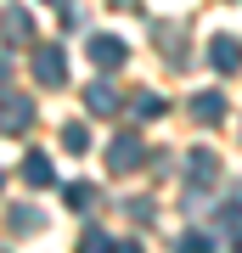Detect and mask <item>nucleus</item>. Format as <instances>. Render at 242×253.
<instances>
[{"instance_id": "nucleus-5", "label": "nucleus", "mask_w": 242, "mask_h": 253, "mask_svg": "<svg viewBox=\"0 0 242 253\" xmlns=\"http://www.w3.org/2000/svg\"><path fill=\"white\" fill-rule=\"evenodd\" d=\"M141 158H146V152H141V141H135L130 129H124V135H118V141L107 146V169H113V174H130V169H141Z\"/></svg>"}, {"instance_id": "nucleus-13", "label": "nucleus", "mask_w": 242, "mask_h": 253, "mask_svg": "<svg viewBox=\"0 0 242 253\" xmlns=\"http://www.w3.org/2000/svg\"><path fill=\"white\" fill-rule=\"evenodd\" d=\"M158 45L169 51V62H180V51H186V40H180V28H175V23H158Z\"/></svg>"}, {"instance_id": "nucleus-1", "label": "nucleus", "mask_w": 242, "mask_h": 253, "mask_svg": "<svg viewBox=\"0 0 242 253\" xmlns=\"http://www.w3.org/2000/svg\"><path fill=\"white\" fill-rule=\"evenodd\" d=\"M34 79L45 84V90H62L68 84V56L56 45H34Z\"/></svg>"}, {"instance_id": "nucleus-8", "label": "nucleus", "mask_w": 242, "mask_h": 253, "mask_svg": "<svg viewBox=\"0 0 242 253\" xmlns=\"http://www.w3.org/2000/svg\"><path fill=\"white\" fill-rule=\"evenodd\" d=\"M124 56H130V45H124L118 34H96V40H90V62H107V68H118Z\"/></svg>"}, {"instance_id": "nucleus-12", "label": "nucleus", "mask_w": 242, "mask_h": 253, "mask_svg": "<svg viewBox=\"0 0 242 253\" xmlns=\"http://www.w3.org/2000/svg\"><path fill=\"white\" fill-rule=\"evenodd\" d=\"M40 225H45V214H40V208H11V231H17V236L40 231Z\"/></svg>"}, {"instance_id": "nucleus-2", "label": "nucleus", "mask_w": 242, "mask_h": 253, "mask_svg": "<svg viewBox=\"0 0 242 253\" xmlns=\"http://www.w3.org/2000/svg\"><path fill=\"white\" fill-rule=\"evenodd\" d=\"M220 180V158L208 152V146H197V152L186 158V191H208Z\"/></svg>"}, {"instance_id": "nucleus-10", "label": "nucleus", "mask_w": 242, "mask_h": 253, "mask_svg": "<svg viewBox=\"0 0 242 253\" xmlns=\"http://www.w3.org/2000/svg\"><path fill=\"white\" fill-rule=\"evenodd\" d=\"M85 107L96 113V118H101V113H113V107H118V90H113L107 79H96V84H90V90H85Z\"/></svg>"}, {"instance_id": "nucleus-20", "label": "nucleus", "mask_w": 242, "mask_h": 253, "mask_svg": "<svg viewBox=\"0 0 242 253\" xmlns=\"http://www.w3.org/2000/svg\"><path fill=\"white\" fill-rule=\"evenodd\" d=\"M51 6H68V0H51Z\"/></svg>"}, {"instance_id": "nucleus-19", "label": "nucleus", "mask_w": 242, "mask_h": 253, "mask_svg": "<svg viewBox=\"0 0 242 253\" xmlns=\"http://www.w3.org/2000/svg\"><path fill=\"white\" fill-rule=\"evenodd\" d=\"M113 6H130V0H113Z\"/></svg>"}, {"instance_id": "nucleus-7", "label": "nucleus", "mask_w": 242, "mask_h": 253, "mask_svg": "<svg viewBox=\"0 0 242 253\" xmlns=\"http://www.w3.org/2000/svg\"><path fill=\"white\" fill-rule=\"evenodd\" d=\"M214 242L220 248H242V203H225L214 214Z\"/></svg>"}, {"instance_id": "nucleus-3", "label": "nucleus", "mask_w": 242, "mask_h": 253, "mask_svg": "<svg viewBox=\"0 0 242 253\" xmlns=\"http://www.w3.org/2000/svg\"><path fill=\"white\" fill-rule=\"evenodd\" d=\"M0 129H6V135H28V129H34V101L28 96H6L0 101Z\"/></svg>"}, {"instance_id": "nucleus-14", "label": "nucleus", "mask_w": 242, "mask_h": 253, "mask_svg": "<svg viewBox=\"0 0 242 253\" xmlns=\"http://www.w3.org/2000/svg\"><path fill=\"white\" fill-rule=\"evenodd\" d=\"M135 118H163V96L158 90H141V96H135Z\"/></svg>"}, {"instance_id": "nucleus-9", "label": "nucleus", "mask_w": 242, "mask_h": 253, "mask_svg": "<svg viewBox=\"0 0 242 253\" xmlns=\"http://www.w3.org/2000/svg\"><path fill=\"white\" fill-rule=\"evenodd\" d=\"M192 118L214 129L220 118H225V96H220V90H203V96H192Z\"/></svg>"}, {"instance_id": "nucleus-15", "label": "nucleus", "mask_w": 242, "mask_h": 253, "mask_svg": "<svg viewBox=\"0 0 242 253\" xmlns=\"http://www.w3.org/2000/svg\"><path fill=\"white\" fill-rule=\"evenodd\" d=\"M90 203H96V186H90V180H73V186H68V208H79V214H85Z\"/></svg>"}, {"instance_id": "nucleus-6", "label": "nucleus", "mask_w": 242, "mask_h": 253, "mask_svg": "<svg viewBox=\"0 0 242 253\" xmlns=\"http://www.w3.org/2000/svg\"><path fill=\"white\" fill-rule=\"evenodd\" d=\"M208 62H214V73H237L242 68V40L237 34H214L208 40Z\"/></svg>"}, {"instance_id": "nucleus-16", "label": "nucleus", "mask_w": 242, "mask_h": 253, "mask_svg": "<svg viewBox=\"0 0 242 253\" xmlns=\"http://www.w3.org/2000/svg\"><path fill=\"white\" fill-rule=\"evenodd\" d=\"M124 214L135 219V225H152V197H130V203H124Z\"/></svg>"}, {"instance_id": "nucleus-11", "label": "nucleus", "mask_w": 242, "mask_h": 253, "mask_svg": "<svg viewBox=\"0 0 242 253\" xmlns=\"http://www.w3.org/2000/svg\"><path fill=\"white\" fill-rule=\"evenodd\" d=\"M23 180H28V186H51V180H56L51 158H45V152H28V163H23Z\"/></svg>"}, {"instance_id": "nucleus-18", "label": "nucleus", "mask_w": 242, "mask_h": 253, "mask_svg": "<svg viewBox=\"0 0 242 253\" xmlns=\"http://www.w3.org/2000/svg\"><path fill=\"white\" fill-rule=\"evenodd\" d=\"M6 79H11V56L0 51V84H6Z\"/></svg>"}, {"instance_id": "nucleus-4", "label": "nucleus", "mask_w": 242, "mask_h": 253, "mask_svg": "<svg viewBox=\"0 0 242 253\" xmlns=\"http://www.w3.org/2000/svg\"><path fill=\"white\" fill-rule=\"evenodd\" d=\"M0 34H6V45H34V17H28V6H6L0 11Z\"/></svg>"}, {"instance_id": "nucleus-17", "label": "nucleus", "mask_w": 242, "mask_h": 253, "mask_svg": "<svg viewBox=\"0 0 242 253\" xmlns=\"http://www.w3.org/2000/svg\"><path fill=\"white\" fill-rule=\"evenodd\" d=\"M62 146H68V152H85V146H90V129L85 124H68L62 129Z\"/></svg>"}]
</instances>
